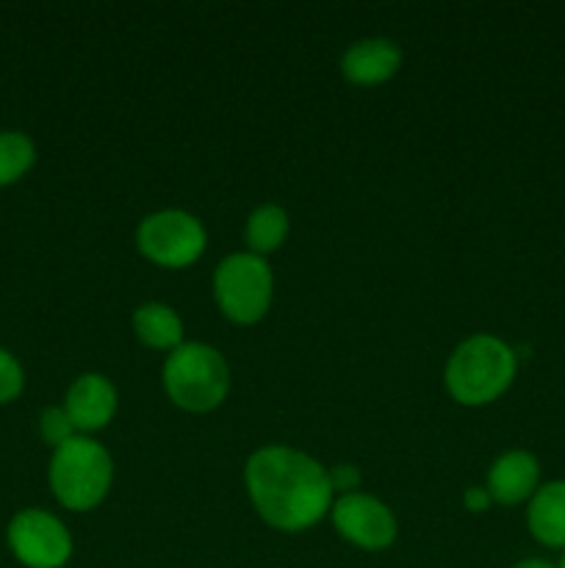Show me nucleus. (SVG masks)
<instances>
[{"instance_id": "nucleus-1", "label": "nucleus", "mask_w": 565, "mask_h": 568, "mask_svg": "<svg viewBox=\"0 0 565 568\" xmlns=\"http://www.w3.org/2000/svg\"><path fill=\"white\" fill-rule=\"evenodd\" d=\"M244 480L258 516L275 530H308L332 508L327 469L299 449L260 447L249 455Z\"/></svg>"}, {"instance_id": "nucleus-2", "label": "nucleus", "mask_w": 565, "mask_h": 568, "mask_svg": "<svg viewBox=\"0 0 565 568\" xmlns=\"http://www.w3.org/2000/svg\"><path fill=\"white\" fill-rule=\"evenodd\" d=\"M515 372H518L515 349L491 333H476L449 355L443 381L454 403L480 408L496 403L513 386Z\"/></svg>"}, {"instance_id": "nucleus-3", "label": "nucleus", "mask_w": 565, "mask_h": 568, "mask_svg": "<svg viewBox=\"0 0 565 568\" xmlns=\"http://www.w3.org/2000/svg\"><path fill=\"white\" fill-rule=\"evenodd\" d=\"M48 477L53 497L66 510L83 514V510L97 508L105 499L111 477H114V464L103 444L89 436H75L53 449Z\"/></svg>"}, {"instance_id": "nucleus-4", "label": "nucleus", "mask_w": 565, "mask_h": 568, "mask_svg": "<svg viewBox=\"0 0 565 568\" xmlns=\"http://www.w3.org/2000/svg\"><path fill=\"white\" fill-rule=\"evenodd\" d=\"M164 388L172 403L192 414H208L230 392V369L219 349L208 344H181L164 364Z\"/></svg>"}, {"instance_id": "nucleus-5", "label": "nucleus", "mask_w": 565, "mask_h": 568, "mask_svg": "<svg viewBox=\"0 0 565 568\" xmlns=\"http://www.w3.org/2000/svg\"><path fill=\"white\" fill-rule=\"evenodd\" d=\"M271 277L266 258L255 253H233L216 266L214 297L222 314L236 325H255L271 305Z\"/></svg>"}, {"instance_id": "nucleus-6", "label": "nucleus", "mask_w": 565, "mask_h": 568, "mask_svg": "<svg viewBox=\"0 0 565 568\" xmlns=\"http://www.w3.org/2000/svg\"><path fill=\"white\" fill-rule=\"evenodd\" d=\"M136 244L144 258L166 270H183L205 253V227L186 211H155L144 216L136 231Z\"/></svg>"}, {"instance_id": "nucleus-7", "label": "nucleus", "mask_w": 565, "mask_h": 568, "mask_svg": "<svg viewBox=\"0 0 565 568\" xmlns=\"http://www.w3.org/2000/svg\"><path fill=\"white\" fill-rule=\"evenodd\" d=\"M6 541L14 558L28 568H61L72 555V538L64 521L42 508H25L11 516Z\"/></svg>"}, {"instance_id": "nucleus-8", "label": "nucleus", "mask_w": 565, "mask_h": 568, "mask_svg": "<svg viewBox=\"0 0 565 568\" xmlns=\"http://www.w3.org/2000/svg\"><path fill=\"white\" fill-rule=\"evenodd\" d=\"M330 514L341 538H347L355 547L369 549V552L391 547L393 538H397L393 514L388 510V505L369 497V494H343L332 503Z\"/></svg>"}, {"instance_id": "nucleus-9", "label": "nucleus", "mask_w": 565, "mask_h": 568, "mask_svg": "<svg viewBox=\"0 0 565 568\" xmlns=\"http://www.w3.org/2000/svg\"><path fill=\"white\" fill-rule=\"evenodd\" d=\"M64 410L72 425H75L78 436L103 430L116 414V388L111 386L109 377L89 372V375H81L70 386Z\"/></svg>"}, {"instance_id": "nucleus-10", "label": "nucleus", "mask_w": 565, "mask_h": 568, "mask_svg": "<svg viewBox=\"0 0 565 568\" xmlns=\"http://www.w3.org/2000/svg\"><path fill=\"white\" fill-rule=\"evenodd\" d=\"M485 488L493 503L507 508L526 503L541 488V464L526 449H510L493 460Z\"/></svg>"}, {"instance_id": "nucleus-11", "label": "nucleus", "mask_w": 565, "mask_h": 568, "mask_svg": "<svg viewBox=\"0 0 565 568\" xmlns=\"http://www.w3.org/2000/svg\"><path fill=\"white\" fill-rule=\"evenodd\" d=\"M402 67V53L391 39H360L343 53L341 72L349 83L377 87L393 78Z\"/></svg>"}, {"instance_id": "nucleus-12", "label": "nucleus", "mask_w": 565, "mask_h": 568, "mask_svg": "<svg viewBox=\"0 0 565 568\" xmlns=\"http://www.w3.org/2000/svg\"><path fill=\"white\" fill-rule=\"evenodd\" d=\"M532 538L548 549H565V480L543 483L526 508Z\"/></svg>"}, {"instance_id": "nucleus-13", "label": "nucleus", "mask_w": 565, "mask_h": 568, "mask_svg": "<svg viewBox=\"0 0 565 568\" xmlns=\"http://www.w3.org/2000/svg\"><path fill=\"white\" fill-rule=\"evenodd\" d=\"M133 331L138 342L153 349H177L183 344V322L164 303H144L133 311Z\"/></svg>"}, {"instance_id": "nucleus-14", "label": "nucleus", "mask_w": 565, "mask_h": 568, "mask_svg": "<svg viewBox=\"0 0 565 568\" xmlns=\"http://www.w3.org/2000/svg\"><path fill=\"white\" fill-rule=\"evenodd\" d=\"M288 236V214L280 209V205L269 203L260 205L249 214L247 220V231H244V239L249 244V253L255 255H269L286 242Z\"/></svg>"}, {"instance_id": "nucleus-15", "label": "nucleus", "mask_w": 565, "mask_h": 568, "mask_svg": "<svg viewBox=\"0 0 565 568\" xmlns=\"http://www.w3.org/2000/svg\"><path fill=\"white\" fill-rule=\"evenodd\" d=\"M37 161V148L22 131H0V186L20 181Z\"/></svg>"}, {"instance_id": "nucleus-16", "label": "nucleus", "mask_w": 565, "mask_h": 568, "mask_svg": "<svg viewBox=\"0 0 565 568\" xmlns=\"http://www.w3.org/2000/svg\"><path fill=\"white\" fill-rule=\"evenodd\" d=\"M39 436H42L44 444H50L53 449H59L61 444H66L70 438H75L78 430L61 405H48V408L39 414Z\"/></svg>"}, {"instance_id": "nucleus-17", "label": "nucleus", "mask_w": 565, "mask_h": 568, "mask_svg": "<svg viewBox=\"0 0 565 568\" xmlns=\"http://www.w3.org/2000/svg\"><path fill=\"white\" fill-rule=\"evenodd\" d=\"M25 386V375H22V366L9 349L0 347V405L14 403L22 394Z\"/></svg>"}, {"instance_id": "nucleus-18", "label": "nucleus", "mask_w": 565, "mask_h": 568, "mask_svg": "<svg viewBox=\"0 0 565 568\" xmlns=\"http://www.w3.org/2000/svg\"><path fill=\"white\" fill-rule=\"evenodd\" d=\"M327 480H330L332 491H341L343 497V494H355V488L360 486V471L352 464H336L332 469H327Z\"/></svg>"}, {"instance_id": "nucleus-19", "label": "nucleus", "mask_w": 565, "mask_h": 568, "mask_svg": "<svg viewBox=\"0 0 565 568\" xmlns=\"http://www.w3.org/2000/svg\"><path fill=\"white\" fill-rule=\"evenodd\" d=\"M491 503L493 499H491V494H487V488H482V486L465 488L463 505L471 510V514H485V510L491 508Z\"/></svg>"}, {"instance_id": "nucleus-20", "label": "nucleus", "mask_w": 565, "mask_h": 568, "mask_svg": "<svg viewBox=\"0 0 565 568\" xmlns=\"http://www.w3.org/2000/svg\"><path fill=\"white\" fill-rule=\"evenodd\" d=\"M513 568H557V566L548 564V560L543 558H526V560H518Z\"/></svg>"}, {"instance_id": "nucleus-21", "label": "nucleus", "mask_w": 565, "mask_h": 568, "mask_svg": "<svg viewBox=\"0 0 565 568\" xmlns=\"http://www.w3.org/2000/svg\"><path fill=\"white\" fill-rule=\"evenodd\" d=\"M557 568H565V555H563V560H559V566Z\"/></svg>"}]
</instances>
